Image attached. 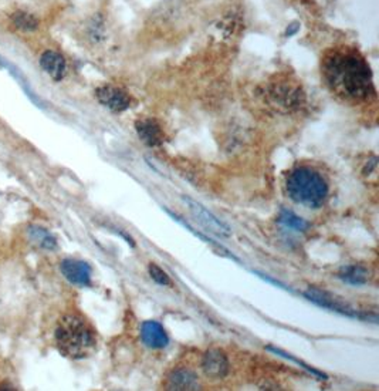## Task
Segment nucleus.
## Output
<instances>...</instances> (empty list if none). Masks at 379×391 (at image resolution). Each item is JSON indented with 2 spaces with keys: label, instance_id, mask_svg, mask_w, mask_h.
I'll list each match as a JSON object with an SVG mask.
<instances>
[{
  "label": "nucleus",
  "instance_id": "15",
  "mask_svg": "<svg viewBox=\"0 0 379 391\" xmlns=\"http://www.w3.org/2000/svg\"><path fill=\"white\" fill-rule=\"evenodd\" d=\"M282 225H284L286 228H290L293 231H297V232H304L309 229L310 224L307 221H304V219L300 218L298 215H295L294 212L291 211H287V209H283L279 215V219H277Z\"/></svg>",
  "mask_w": 379,
  "mask_h": 391
},
{
  "label": "nucleus",
  "instance_id": "7",
  "mask_svg": "<svg viewBox=\"0 0 379 391\" xmlns=\"http://www.w3.org/2000/svg\"><path fill=\"white\" fill-rule=\"evenodd\" d=\"M202 370L211 379H223L229 373V360L219 349H211L202 360Z\"/></svg>",
  "mask_w": 379,
  "mask_h": 391
},
{
  "label": "nucleus",
  "instance_id": "5",
  "mask_svg": "<svg viewBox=\"0 0 379 391\" xmlns=\"http://www.w3.org/2000/svg\"><path fill=\"white\" fill-rule=\"evenodd\" d=\"M304 296L309 301H311L313 303H315L321 307H325V309H330L333 312H338V313L349 316V317H361V319H364V317H365L364 314H361L356 309H352V307L344 305L342 302H340L338 299H336V296L330 295V293L320 290L317 287H310L309 290H306Z\"/></svg>",
  "mask_w": 379,
  "mask_h": 391
},
{
  "label": "nucleus",
  "instance_id": "11",
  "mask_svg": "<svg viewBox=\"0 0 379 391\" xmlns=\"http://www.w3.org/2000/svg\"><path fill=\"white\" fill-rule=\"evenodd\" d=\"M166 388L175 391H193L199 390L197 376L188 369L173 370L166 380Z\"/></svg>",
  "mask_w": 379,
  "mask_h": 391
},
{
  "label": "nucleus",
  "instance_id": "17",
  "mask_svg": "<svg viewBox=\"0 0 379 391\" xmlns=\"http://www.w3.org/2000/svg\"><path fill=\"white\" fill-rule=\"evenodd\" d=\"M35 239H37L40 242V245L46 249H55L56 248V239L50 235L47 231L41 229V228H35Z\"/></svg>",
  "mask_w": 379,
  "mask_h": 391
},
{
  "label": "nucleus",
  "instance_id": "3",
  "mask_svg": "<svg viewBox=\"0 0 379 391\" xmlns=\"http://www.w3.org/2000/svg\"><path fill=\"white\" fill-rule=\"evenodd\" d=\"M289 197L307 208H320L328 197V184L317 169L301 165L290 171L286 180Z\"/></svg>",
  "mask_w": 379,
  "mask_h": 391
},
{
  "label": "nucleus",
  "instance_id": "4",
  "mask_svg": "<svg viewBox=\"0 0 379 391\" xmlns=\"http://www.w3.org/2000/svg\"><path fill=\"white\" fill-rule=\"evenodd\" d=\"M184 201L186 202L191 213L195 216V219L202 227H205L208 231H211V232H213L216 235H223V236H229L231 235V228L227 227L226 224H223L220 219H217L205 207H202L196 201H193L191 198H186V197L184 198Z\"/></svg>",
  "mask_w": 379,
  "mask_h": 391
},
{
  "label": "nucleus",
  "instance_id": "18",
  "mask_svg": "<svg viewBox=\"0 0 379 391\" xmlns=\"http://www.w3.org/2000/svg\"><path fill=\"white\" fill-rule=\"evenodd\" d=\"M148 271H149L150 278H153V280H155L158 285H164V286L171 285L169 276L162 271V269H161L158 265L150 263V265L148 266Z\"/></svg>",
  "mask_w": 379,
  "mask_h": 391
},
{
  "label": "nucleus",
  "instance_id": "14",
  "mask_svg": "<svg viewBox=\"0 0 379 391\" xmlns=\"http://www.w3.org/2000/svg\"><path fill=\"white\" fill-rule=\"evenodd\" d=\"M338 278L349 285H365L369 280V271L361 265H349L341 269Z\"/></svg>",
  "mask_w": 379,
  "mask_h": 391
},
{
  "label": "nucleus",
  "instance_id": "10",
  "mask_svg": "<svg viewBox=\"0 0 379 391\" xmlns=\"http://www.w3.org/2000/svg\"><path fill=\"white\" fill-rule=\"evenodd\" d=\"M141 337L145 346L150 349H164L169 343V337L165 329L155 321H148L142 323Z\"/></svg>",
  "mask_w": 379,
  "mask_h": 391
},
{
  "label": "nucleus",
  "instance_id": "8",
  "mask_svg": "<svg viewBox=\"0 0 379 391\" xmlns=\"http://www.w3.org/2000/svg\"><path fill=\"white\" fill-rule=\"evenodd\" d=\"M61 274L72 285L88 286L91 283V267L83 260L64 259L61 262Z\"/></svg>",
  "mask_w": 379,
  "mask_h": 391
},
{
  "label": "nucleus",
  "instance_id": "16",
  "mask_svg": "<svg viewBox=\"0 0 379 391\" xmlns=\"http://www.w3.org/2000/svg\"><path fill=\"white\" fill-rule=\"evenodd\" d=\"M13 21L16 24V28L21 29V30H35L37 29V20L26 13V12H17L14 16H13Z\"/></svg>",
  "mask_w": 379,
  "mask_h": 391
},
{
  "label": "nucleus",
  "instance_id": "2",
  "mask_svg": "<svg viewBox=\"0 0 379 391\" xmlns=\"http://www.w3.org/2000/svg\"><path fill=\"white\" fill-rule=\"evenodd\" d=\"M56 343L66 357L77 360L94 352L97 340L93 329L83 317L67 314L57 325Z\"/></svg>",
  "mask_w": 379,
  "mask_h": 391
},
{
  "label": "nucleus",
  "instance_id": "12",
  "mask_svg": "<svg viewBox=\"0 0 379 391\" xmlns=\"http://www.w3.org/2000/svg\"><path fill=\"white\" fill-rule=\"evenodd\" d=\"M40 66L47 73V75L56 82L63 80L67 73V64H66L64 57L52 50L43 53L40 59Z\"/></svg>",
  "mask_w": 379,
  "mask_h": 391
},
{
  "label": "nucleus",
  "instance_id": "6",
  "mask_svg": "<svg viewBox=\"0 0 379 391\" xmlns=\"http://www.w3.org/2000/svg\"><path fill=\"white\" fill-rule=\"evenodd\" d=\"M95 95L101 104L114 113H122L125 110H128L131 106L130 95L124 90L113 86H104L97 88Z\"/></svg>",
  "mask_w": 379,
  "mask_h": 391
},
{
  "label": "nucleus",
  "instance_id": "1",
  "mask_svg": "<svg viewBox=\"0 0 379 391\" xmlns=\"http://www.w3.org/2000/svg\"><path fill=\"white\" fill-rule=\"evenodd\" d=\"M321 76L328 88L345 102L361 103L375 95L371 68L352 47H336L325 52Z\"/></svg>",
  "mask_w": 379,
  "mask_h": 391
},
{
  "label": "nucleus",
  "instance_id": "9",
  "mask_svg": "<svg viewBox=\"0 0 379 391\" xmlns=\"http://www.w3.org/2000/svg\"><path fill=\"white\" fill-rule=\"evenodd\" d=\"M135 128L141 141L145 142L148 146H159L164 144L165 134L155 120L153 118L138 120Z\"/></svg>",
  "mask_w": 379,
  "mask_h": 391
},
{
  "label": "nucleus",
  "instance_id": "13",
  "mask_svg": "<svg viewBox=\"0 0 379 391\" xmlns=\"http://www.w3.org/2000/svg\"><path fill=\"white\" fill-rule=\"evenodd\" d=\"M271 99L274 103L283 107H294L301 103V91L298 87L294 86H287V84H280L271 88Z\"/></svg>",
  "mask_w": 379,
  "mask_h": 391
},
{
  "label": "nucleus",
  "instance_id": "19",
  "mask_svg": "<svg viewBox=\"0 0 379 391\" xmlns=\"http://www.w3.org/2000/svg\"><path fill=\"white\" fill-rule=\"evenodd\" d=\"M297 30H298V26H297V24L294 23V26H293L290 30L287 29V36H291V35H293V33H295Z\"/></svg>",
  "mask_w": 379,
  "mask_h": 391
}]
</instances>
